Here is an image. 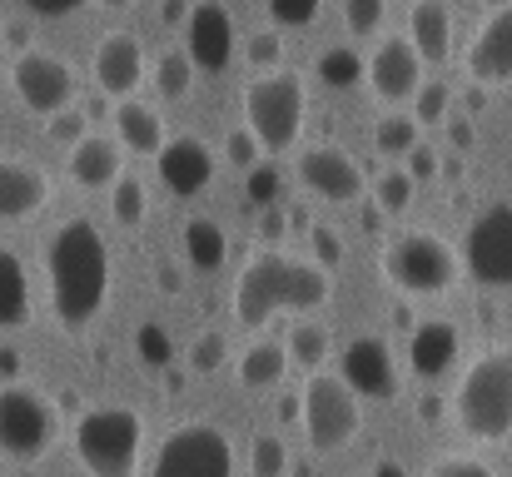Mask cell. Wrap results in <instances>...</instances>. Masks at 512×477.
<instances>
[{
	"instance_id": "1",
	"label": "cell",
	"mask_w": 512,
	"mask_h": 477,
	"mask_svg": "<svg viewBox=\"0 0 512 477\" xmlns=\"http://www.w3.org/2000/svg\"><path fill=\"white\" fill-rule=\"evenodd\" d=\"M50 309L70 333H85L110 299V244L90 219H65L45 244Z\"/></svg>"
},
{
	"instance_id": "2",
	"label": "cell",
	"mask_w": 512,
	"mask_h": 477,
	"mask_svg": "<svg viewBox=\"0 0 512 477\" xmlns=\"http://www.w3.org/2000/svg\"><path fill=\"white\" fill-rule=\"evenodd\" d=\"M334 269L289 259V254H254L234 279V318L244 328H264L274 314H314L334 294Z\"/></svg>"
},
{
	"instance_id": "3",
	"label": "cell",
	"mask_w": 512,
	"mask_h": 477,
	"mask_svg": "<svg viewBox=\"0 0 512 477\" xmlns=\"http://www.w3.org/2000/svg\"><path fill=\"white\" fill-rule=\"evenodd\" d=\"M458 428L473 443H503L512 433V348H488L468 363L453 393Z\"/></svg>"
},
{
	"instance_id": "4",
	"label": "cell",
	"mask_w": 512,
	"mask_h": 477,
	"mask_svg": "<svg viewBox=\"0 0 512 477\" xmlns=\"http://www.w3.org/2000/svg\"><path fill=\"white\" fill-rule=\"evenodd\" d=\"M75 458L90 477H135L140 473V453H145V423L135 408L105 403L75 418Z\"/></svg>"
},
{
	"instance_id": "5",
	"label": "cell",
	"mask_w": 512,
	"mask_h": 477,
	"mask_svg": "<svg viewBox=\"0 0 512 477\" xmlns=\"http://www.w3.org/2000/svg\"><path fill=\"white\" fill-rule=\"evenodd\" d=\"M304 115H309V90L294 70H259L244 85V120L269 155H284L299 140Z\"/></svg>"
},
{
	"instance_id": "6",
	"label": "cell",
	"mask_w": 512,
	"mask_h": 477,
	"mask_svg": "<svg viewBox=\"0 0 512 477\" xmlns=\"http://www.w3.org/2000/svg\"><path fill=\"white\" fill-rule=\"evenodd\" d=\"M378 269L408 299H433V294H448L458 284V254L428 229L393 234L383 244V254H378Z\"/></svg>"
},
{
	"instance_id": "7",
	"label": "cell",
	"mask_w": 512,
	"mask_h": 477,
	"mask_svg": "<svg viewBox=\"0 0 512 477\" xmlns=\"http://www.w3.org/2000/svg\"><path fill=\"white\" fill-rule=\"evenodd\" d=\"M60 438V418L55 403L25 383H5L0 388V458L5 463H40Z\"/></svg>"
},
{
	"instance_id": "8",
	"label": "cell",
	"mask_w": 512,
	"mask_h": 477,
	"mask_svg": "<svg viewBox=\"0 0 512 477\" xmlns=\"http://www.w3.org/2000/svg\"><path fill=\"white\" fill-rule=\"evenodd\" d=\"M363 428V398L343 373H309L304 383V433L314 453H339Z\"/></svg>"
},
{
	"instance_id": "9",
	"label": "cell",
	"mask_w": 512,
	"mask_h": 477,
	"mask_svg": "<svg viewBox=\"0 0 512 477\" xmlns=\"http://www.w3.org/2000/svg\"><path fill=\"white\" fill-rule=\"evenodd\" d=\"M150 477H234V443L214 423H179L160 443Z\"/></svg>"
},
{
	"instance_id": "10",
	"label": "cell",
	"mask_w": 512,
	"mask_h": 477,
	"mask_svg": "<svg viewBox=\"0 0 512 477\" xmlns=\"http://www.w3.org/2000/svg\"><path fill=\"white\" fill-rule=\"evenodd\" d=\"M463 264L483 289H512V204H488L463 234Z\"/></svg>"
},
{
	"instance_id": "11",
	"label": "cell",
	"mask_w": 512,
	"mask_h": 477,
	"mask_svg": "<svg viewBox=\"0 0 512 477\" xmlns=\"http://www.w3.org/2000/svg\"><path fill=\"white\" fill-rule=\"evenodd\" d=\"M10 80H15L20 105L30 115H40V120H50V115L75 105V70L60 55H50V50H25L10 65Z\"/></svg>"
},
{
	"instance_id": "12",
	"label": "cell",
	"mask_w": 512,
	"mask_h": 477,
	"mask_svg": "<svg viewBox=\"0 0 512 477\" xmlns=\"http://www.w3.org/2000/svg\"><path fill=\"white\" fill-rule=\"evenodd\" d=\"M368 85L383 105H403L423 90V50L413 45V35L378 40V50L368 55Z\"/></svg>"
},
{
	"instance_id": "13",
	"label": "cell",
	"mask_w": 512,
	"mask_h": 477,
	"mask_svg": "<svg viewBox=\"0 0 512 477\" xmlns=\"http://www.w3.org/2000/svg\"><path fill=\"white\" fill-rule=\"evenodd\" d=\"M294 174H299V184H304L314 199H329V204H348V199L363 194V169H358L353 155H343L339 145H314V150H304V155L294 159Z\"/></svg>"
},
{
	"instance_id": "14",
	"label": "cell",
	"mask_w": 512,
	"mask_h": 477,
	"mask_svg": "<svg viewBox=\"0 0 512 477\" xmlns=\"http://www.w3.org/2000/svg\"><path fill=\"white\" fill-rule=\"evenodd\" d=\"M155 169L165 179V189L179 194V199H194L199 189H209L214 169H219V155L199 140V135H174L170 145L155 155Z\"/></svg>"
},
{
	"instance_id": "15",
	"label": "cell",
	"mask_w": 512,
	"mask_h": 477,
	"mask_svg": "<svg viewBox=\"0 0 512 477\" xmlns=\"http://www.w3.org/2000/svg\"><path fill=\"white\" fill-rule=\"evenodd\" d=\"M468 80L473 85H508L512 80V5H498L473 45H468Z\"/></svg>"
},
{
	"instance_id": "16",
	"label": "cell",
	"mask_w": 512,
	"mask_h": 477,
	"mask_svg": "<svg viewBox=\"0 0 512 477\" xmlns=\"http://www.w3.org/2000/svg\"><path fill=\"white\" fill-rule=\"evenodd\" d=\"M184 50L194 55L199 70H224L234 60V15L219 0H199L184 25Z\"/></svg>"
},
{
	"instance_id": "17",
	"label": "cell",
	"mask_w": 512,
	"mask_h": 477,
	"mask_svg": "<svg viewBox=\"0 0 512 477\" xmlns=\"http://www.w3.org/2000/svg\"><path fill=\"white\" fill-rule=\"evenodd\" d=\"M145 80V50L130 30H110L100 45H95V85L110 95V100H130Z\"/></svg>"
},
{
	"instance_id": "18",
	"label": "cell",
	"mask_w": 512,
	"mask_h": 477,
	"mask_svg": "<svg viewBox=\"0 0 512 477\" xmlns=\"http://www.w3.org/2000/svg\"><path fill=\"white\" fill-rule=\"evenodd\" d=\"M339 373L348 378V388H353L358 398H373V403L393 398V388H398V373H393L388 343L373 338V333H368V338H353V343L343 348Z\"/></svg>"
},
{
	"instance_id": "19",
	"label": "cell",
	"mask_w": 512,
	"mask_h": 477,
	"mask_svg": "<svg viewBox=\"0 0 512 477\" xmlns=\"http://www.w3.org/2000/svg\"><path fill=\"white\" fill-rule=\"evenodd\" d=\"M55 199L50 174L30 159H0V224H20L35 219L45 204Z\"/></svg>"
},
{
	"instance_id": "20",
	"label": "cell",
	"mask_w": 512,
	"mask_h": 477,
	"mask_svg": "<svg viewBox=\"0 0 512 477\" xmlns=\"http://www.w3.org/2000/svg\"><path fill=\"white\" fill-rule=\"evenodd\" d=\"M458 353H463V333H458L453 318H423L408 333V373L423 378V383L443 378L458 363Z\"/></svg>"
},
{
	"instance_id": "21",
	"label": "cell",
	"mask_w": 512,
	"mask_h": 477,
	"mask_svg": "<svg viewBox=\"0 0 512 477\" xmlns=\"http://www.w3.org/2000/svg\"><path fill=\"white\" fill-rule=\"evenodd\" d=\"M70 179L80 189H115V179L125 174V145L105 140V135H85L80 145H70Z\"/></svg>"
},
{
	"instance_id": "22",
	"label": "cell",
	"mask_w": 512,
	"mask_h": 477,
	"mask_svg": "<svg viewBox=\"0 0 512 477\" xmlns=\"http://www.w3.org/2000/svg\"><path fill=\"white\" fill-rule=\"evenodd\" d=\"M110 120H115V140L130 150V155H160L170 140H165V120H160V110L155 105H140L135 95L130 100H115V110H110Z\"/></svg>"
},
{
	"instance_id": "23",
	"label": "cell",
	"mask_w": 512,
	"mask_h": 477,
	"mask_svg": "<svg viewBox=\"0 0 512 477\" xmlns=\"http://www.w3.org/2000/svg\"><path fill=\"white\" fill-rule=\"evenodd\" d=\"M408 35L423 50V60H448V50H453V10H448V0H413Z\"/></svg>"
},
{
	"instance_id": "24",
	"label": "cell",
	"mask_w": 512,
	"mask_h": 477,
	"mask_svg": "<svg viewBox=\"0 0 512 477\" xmlns=\"http://www.w3.org/2000/svg\"><path fill=\"white\" fill-rule=\"evenodd\" d=\"M30 323V279L15 249L0 244V328H25Z\"/></svg>"
},
{
	"instance_id": "25",
	"label": "cell",
	"mask_w": 512,
	"mask_h": 477,
	"mask_svg": "<svg viewBox=\"0 0 512 477\" xmlns=\"http://www.w3.org/2000/svg\"><path fill=\"white\" fill-rule=\"evenodd\" d=\"M289 343H254V348H244L239 353V383L244 388H279L284 383V373H289Z\"/></svg>"
},
{
	"instance_id": "26",
	"label": "cell",
	"mask_w": 512,
	"mask_h": 477,
	"mask_svg": "<svg viewBox=\"0 0 512 477\" xmlns=\"http://www.w3.org/2000/svg\"><path fill=\"white\" fill-rule=\"evenodd\" d=\"M184 254H189V264L199 274H219L224 259H229V239H224V229L214 219H189L184 224Z\"/></svg>"
},
{
	"instance_id": "27",
	"label": "cell",
	"mask_w": 512,
	"mask_h": 477,
	"mask_svg": "<svg viewBox=\"0 0 512 477\" xmlns=\"http://www.w3.org/2000/svg\"><path fill=\"white\" fill-rule=\"evenodd\" d=\"M110 214H115V224H125V229H140V224H145L150 194H145V184H140L135 174H120V179H115V189H110Z\"/></svg>"
},
{
	"instance_id": "28",
	"label": "cell",
	"mask_w": 512,
	"mask_h": 477,
	"mask_svg": "<svg viewBox=\"0 0 512 477\" xmlns=\"http://www.w3.org/2000/svg\"><path fill=\"white\" fill-rule=\"evenodd\" d=\"M194 55L189 50H165L160 55V65H155V90H160V100H184L189 95V85H194Z\"/></svg>"
},
{
	"instance_id": "29",
	"label": "cell",
	"mask_w": 512,
	"mask_h": 477,
	"mask_svg": "<svg viewBox=\"0 0 512 477\" xmlns=\"http://www.w3.org/2000/svg\"><path fill=\"white\" fill-rule=\"evenodd\" d=\"M319 80H324L329 90H353V85L363 80V55H358L353 45H329V50L319 55Z\"/></svg>"
},
{
	"instance_id": "30",
	"label": "cell",
	"mask_w": 512,
	"mask_h": 477,
	"mask_svg": "<svg viewBox=\"0 0 512 477\" xmlns=\"http://www.w3.org/2000/svg\"><path fill=\"white\" fill-rule=\"evenodd\" d=\"M289 358L299 363V368H309V373H319V363L329 358V328L324 323H294L289 328Z\"/></svg>"
},
{
	"instance_id": "31",
	"label": "cell",
	"mask_w": 512,
	"mask_h": 477,
	"mask_svg": "<svg viewBox=\"0 0 512 477\" xmlns=\"http://www.w3.org/2000/svg\"><path fill=\"white\" fill-rule=\"evenodd\" d=\"M373 145H378V155H388V159L418 150V145H423V140H418V120H408V115H388V120H378Z\"/></svg>"
},
{
	"instance_id": "32",
	"label": "cell",
	"mask_w": 512,
	"mask_h": 477,
	"mask_svg": "<svg viewBox=\"0 0 512 477\" xmlns=\"http://www.w3.org/2000/svg\"><path fill=\"white\" fill-rule=\"evenodd\" d=\"M448 110H453L448 80H423V90L413 95V120L418 125H448Z\"/></svg>"
},
{
	"instance_id": "33",
	"label": "cell",
	"mask_w": 512,
	"mask_h": 477,
	"mask_svg": "<svg viewBox=\"0 0 512 477\" xmlns=\"http://www.w3.org/2000/svg\"><path fill=\"white\" fill-rule=\"evenodd\" d=\"M413 189H418V179H413L408 169H388V174L373 184V199H378L383 214H403V209L413 204Z\"/></svg>"
},
{
	"instance_id": "34",
	"label": "cell",
	"mask_w": 512,
	"mask_h": 477,
	"mask_svg": "<svg viewBox=\"0 0 512 477\" xmlns=\"http://www.w3.org/2000/svg\"><path fill=\"white\" fill-rule=\"evenodd\" d=\"M249 477H289V448L279 438H254L249 443Z\"/></svg>"
},
{
	"instance_id": "35",
	"label": "cell",
	"mask_w": 512,
	"mask_h": 477,
	"mask_svg": "<svg viewBox=\"0 0 512 477\" xmlns=\"http://www.w3.org/2000/svg\"><path fill=\"white\" fill-rule=\"evenodd\" d=\"M383 10H388V0H343V25H348V35H353V40L378 35Z\"/></svg>"
},
{
	"instance_id": "36",
	"label": "cell",
	"mask_w": 512,
	"mask_h": 477,
	"mask_svg": "<svg viewBox=\"0 0 512 477\" xmlns=\"http://www.w3.org/2000/svg\"><path fill=\"white\" fill-rule=\"evenodd\" d=\"M224 363H229L224 333H199V338L189 343V373H219Z\"/></svg>"
},
{
	"instance_id": "37",
	"label": "cell",
	"mask_w": 512,
	"mask_h": 477,
	"mask_svg": "<svg viewBox=\"0 0 512 477\" xmlns=\"http://www.w3.org/2000/svg\"><path fill=\"white\" fill-rule=\"evenodd\" d=\"M264 140L249 130V125H239V130H229V140H224V159L229 164H239V169H254V164H264Z\"/></svg>"
},
{
	"instance_id": "38",
	"label": "cell",
	"mask_w": 512,
	"mask_h": 477,
	"mask_svg": "<svg viewBox=\"0 0 512 477\" xmlns=\"http://www.w3.org/2000/svg\"><path fill=\"white\" fill-rule=\"evenodd\" d=\"M45 135H50V140H60V145H80V140L90 135V120H85L80 110H60V115H50V120H45Z\"/></svg>"
},
{
	"instance_id": "39",
	"label": "cell",
	"mask_w": 512,
	"mask_h": 477,
	"mask_svg": "<svg viewBox=\"0 0 512 477\" xmlns=\"http://www.w3.org/2000/svg\"><path fill=\"white\" fill-rule=\"evenodd\" d=\"M309 249H314V259H319L324 269H339L343 264V234L329 229V224H314V229H309Z\"/></svg>"
},
{
	"instance_id": "40",
	"label": "cell",
	"mask_w": 512,
	"mask_h": 477,
	"mask_svg": "<svg viewBox=\"0 0 512 477\" xmlns=\"http://www.w3.org/2000/svg\"><path fill=\"white\" fill-rule=\"evenodd\" d=\"M279 60H284V40H279L274 30L249 35V65H254V70H279Z\"/></svg>"
},
{
	"instance_id": "41",
	"label": "cell",
	"mask_w": 512,
	"mask_h": 477,
	"mask_svg": "<svg viewBox=\"0 0 512 477\" xmlns=\"http://www.w3.org/2000/svg\"><path fill=\"white\" fill-rule=\"evenodd\" d=\"M269 15H274V25L304 30V25L319 15V0H269Z\"/></svg>"
},
{
	"instance_id": "42",
	"label": "cell",
	"mask_w": 512,
	"mask_h": 477,
	"mask_svg": "<svg viewBox=\"0 0 512 477\" xmlns=\"http://www.w3.org/2000/svg\"><path fill=\"white\" fill-rule=\"evenodd\" d=\"M140 358H145V363H155V368H165V363L174 358L170 333H165L160 323H145V328H140Z\"/></svg>"
},
{
	"instance_id": "43",
	"label": "cell",
	"mask_w": 512,
	"mask_h": 477,
	"mask_svg": "<svg viewBox=\"0 0 512 477\" xmlns=\"http://www.w3.org/2000/svg\"><path fill=\"white\" fill-rule=\"evenodd\" d=\"M249 199H254L259 209H269V204L279 199V169H274V164H254V169H249Z\"/></svg>"
},
{
	"instance_id": "44",
	"label": "cell",
	"mask_w": 512,
	"mask_h": 477,
	"mask_svg": "<svg viewBox=\"0 0 512 477\" xmlns=\"http://www.w3.org/2000/svg\"><path fill=\"white\" fill-rule=\"evenodd\" d=\"M428 477H498V473L483 468L478 458H438V463L428 468Z\"/></svg>"
},
{
	"instance_id": "45",
	"label": "cell",
	"mask_w": 512,
	"mask_h": 477,
	"mask_svg": "<svg viewBox=\"0 0 512 477\" xmlns=\"http://www.w3.org/2000/svg\"><path fill=\"white\" fill-rule=\"evenodd\" d=\"M294 224H289V209H279V204H269L264 214H259V239L264 244H274V239H284Z\"/></svg>"
},
{
	"instance_id": "46",
	"label": "cell",
	"mask_w": 512,
	"mask_h": 477,
	"mask_svg": "<svg viewBox=\"0 0 512 477\" xmlns=\"http://www.w3.org/2000/svg\"><path fill=\"white\" fill-rule=\"evenodd\" d=\"M15 5H25V10L40 15V20H65V15H75L85 0H15Z\"/></svg>"
},
{
	"instance_id": "47",
	"label": "cell",
	"mask_w": 512,
	"mask_h": 477,
	"mask_svg": "<svg viewBox=\"0 0 512 477\" xmlns=\"http://www.w3.org/2000/svg\"><path fill=\"white\" fill-rule=\"evenodd\" d=\"M408 174L413 179H433V174H443V159H438V150H428V145H418V150H408Z\"/></svg>"
},
{
	"instance_id": "48",
	"label": "cell",
	"mask_w": 512,
	"mask_h": 477,
	"mask_svg": "<svg viewBox=\"0 0 512 477\" xmlns=\"http://www.w3.org/2000/svg\"><path fill=\"white\" fill-rule=\"evenodd\" d=\"M189 15H194V5H189V0H165V5H160V20H165L170 30H184V25H189Z\"/></svg>"
},
{
	"instance_id": "49",
	"label": "cell",
	"mask_w": 512,
	"mask_h": 477,
	"mask_svg": "<svg viewBox=\"0 0 512 477\" xmlns=\"http://www.w3.org/2000/svg\"><path fill=\"white\" fill-rule=\"evenodd\" d=\"M448 140H453V150H473V120H448Z\"/></svg>"
},
{
	"instance_id": "50",
	"label": "cell",
	"mask_w": 512,
	"mask_h": 477,
	"mask_svg": "<svg viewBox=\"0 0 512 477\" xmlns=\"http://www.w3.org/2000/svg\"><path fill=\"white\" fill-rule=\"evenodd\" d=\"M279 423H304V393L299 398H279Z\"/></svg>"
},
{
	"instance_id": "51",
	"label": "cell",
	"mask_w": 512,
	"mask_h": 477,
	"mask_svg": "<svg viewBox=\"0 0 512 477\" xmlns=\"http://www.w3.org/2000/svg\"><path fill=\"white\" fill-rule=\"evenodd\" d=\"M155 284H160L165 294H179V289H184V279H179V269H174V264H160V269H155Z\"/></svg>"
},
{
	"instance_id": "52",
	"label": "cell",
	"mask_w": 512,
	"mask_h": 477,
	"mask_svg": "<svg viewBox=\"0 0 512 477\" xmlns=\"http://www.w3.org/2000/svg\"><path fill=\"white\" fill-rule=\"evenodd\" d=\"M15 373H20V353L15 348H0V378L15 383Z\"/></svg>"
},
{
	"instance_id": "53",
	"label": "cell",
	"mask_w": 512,
	"mask_h": 477,
	"mask_svg": "<svg viewBox=\"0 0 512 477\" xmlns=\"http://www.w3.org/2000/svg\"><path fill=\"white\" fill-rule=\"evenodd\" d=\"M483 100H488V85H473V90L463 95V110H468V115H478V110H483Z\"/></svg>"
},
{
	"instance_id": "54",
	"label": "cell",
	"mask_w": 512,
	"mask_h": 477,
	"mask_svg": "<svg viewBox=\"0 0 512 477\" xmlns=\"http://www.w3.org/2000/svg\"><path fill=\"white\" fill-rule=\"evenodd\" d=\"M368 477H408V473H403V463H393V458H378Z\"/></svg>"
},
{
	"instance_id": "55",
	"label": "cell",
	"mask_w": 512,
	"mask_h": 477,
	"mask_svg": "<svg viewBox=\"0 0 512 477\" xmlns=\"http://www.w3.org/2000/svg\"><path fill=\"white\" fill-rule=\"evenodd\" d=\"M5 45H15V50L30 45V30H25V25H5Z\"/></svg>"
},
{
	"instance_id": "56",
	"label": "cell",
	"mask_w": 512,
	"mask_h": 477,
	"mask_svg": "<svg viewBox=\"0 0 512 477\" xmlns=\"http://www.w3.org/2000/svg\"><path fill=\"white\" fill-rule=\"evenodd\" d=\"M443 179H453V184L463 179V159H458V155H448V159H443Z\"/></svg>"
},
{
	"instance_id": "57",
	"label": "cell",
	"mask_w": 512,
	"mask_h": 477,
	"mask_svg": "<svg viewBox=\"0 0 512 477\" xmlns=\"http://www.w3.org/2000/svg\"><path fill=\"white\" fill-rule=\"evenodd\" d=\"M378 224H383V209L368 204V209H363V229H378Z\"/></svg>"
},
{
	"instance_id": "58",
	"label": "cell",
	"mask_w": 512,
	"mask_h": 477,
	"mask_svg": "<svg viewBox=\"0 0 512 477\" xmlns=\"http://www.w3.org/2000/svg\"><path fill=\"white\" fill-rule=\"evenodd\" d=\"M105 5H110V10H125V5H135V0H105Z\"/></svg>"
},
{
	"instance_id": "59",
	"label": "cell",
	"mask_w": 512,
	"mask_h": 477,
	"mask_svg": "<svg viewBox=\"0 0 512 477\" xmlns=\"http://www.w3.org/2000/svg\"><path fill=\"white\" fill-rule=\"evenodd\" d=\"M483 5H493V10H498V5H512V0H483Z\"/></svg>"
}]
</instances>
